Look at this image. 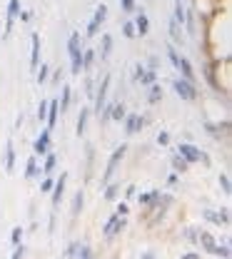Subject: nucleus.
<instances>
[{"label": "nucleus", "instance_id": "f257e3e1", "mask_svg": "<svg viewBox=\"0 0 232 259\" xmlns=\"http://www.w3.org/2000/svg\"><path fill=\"white\" fill-rule=\"evenodd\" d=\"M67 58H70V75H80L83 72V48H85V37L80 35V32H70L67 35Z\"/></svg>", "mask_w": 232, "mask_h": 259}, {"label": "nucleus", "instance_id": "f03ea898", "mask_svg": "<svg viewBox=\"0 0 232 259\" xmlns=\"http://www.w3.org/2000/svg\"><path fill=\"white\" fill-rule=\"evenodd\" d=\"M128 142H123V145H118L112 152H110V157H107V162H105V172H102V177H100V185L105 187L112 177H115V172L120 169V164H123V160L128 157Z\"/></svg>", "mask_w": 232, "mask_h": 259}, {"label": "nucleus", "instance_id": "7ed1b4c3", "mask_svg": "<svg viewBox=\"0 0 232 259\" xmlns=\"http://www.w3.org/2000/svg\"><path fill=\"white\" fill-rule=\"evenodd\" d=\"M182 160L187 162V164H205V167H210L212 164V160H210V155L205 152V150H200L198 145H192V142H180L177 145V150H175Z\"/></svg>", "mask_w": 232, "mask_h": 259}, {"label": "nucleus", "instance_id": "20e7f679", "mask_svg": "<svg viewBox=\"0 0 232 259\" xmlns=\"http://www.w3.org/2000/svg\"><path fill=\"white\" fill-rule=\"evenodd\" d=\"M110 82H112V75H110V72H105V75H102V80H100L98 85H95V95H93V107H90V112H93L95 117H98L100 112H102V107H105V102H107Z\"/></svg>", "mask_w": 232, "mask_h": 259}, {"label": "nucleus", "instance_id": "39448f33", "mask_svg": "<svg viewBox=\"0 0 232 259\" xmlns=\"http://www.w3.org/2000/svg\"><path fill=\"white\" fill-rule=\"evenodd\" d=\"M172 90H175V95L180 97L182 102H195L200 97L198 82H190V80H185V77H175V80H172Z\"/></svg>", "mask_w": 232, "mask_h": 259}, {"label": "nucleus", "instance_id": "423d86ee", "mask_svg": "<svg viewBox=\"0 0 232 259\" xmlns=\"http://www.w3.org/2000/svg\"><path fill=\"white\" fill-rule=\"evenodd\" d=\"M125 229H128V217H120V214L112 212V214L105 220V225H102V237H105L107 242H112V239L120 237Z\"/></svg>", "mask_w": 232, "mask_h": 259}, {"label": "nucleus", "instance_id": "0eeeda50", "mask_svg": "<svg viewBox=\"0 0 232 259\" xmlns=\"http://www.w3.org/2000/svg\"><path fill=\"white\" fill-rule=\"evenodd\" d=\"M20 10H23V3H20V0H8V8H5V30H3V42H8V40H10L13 28H15V23H18Z\"/></svg>", "mask_w": 232, "mask_h": 259}, {"label": "nucleus", "instance_id": "6e6552de", "mask_svg": "<svg viewBox=\"0 0 232 259\" xmlns=\"http://www.w3.org/2000/svg\"><path fill=\"white\" fill-rule=\"evenodd\" d=\"M50 150H53V130L43 127L40 135L35 137V142H33V155L35 157H45Z\"/></svg>", "mask_w": 232, "mask_h": 259}, {"label": "nucleus", "instance_id": "1a4fd4ad", "mask_svg": "<svg viewBox=\"0 0 232 259\" xmlns=\"http://www.w3.org/2000/svg\"><path fill=\"white\" fill-rule=\"evenodd\" d=\"M147 122H150V117H147V115H140V112H128V115H125V120H123L125 135H128V137H133V135H137L140 130L147 125Z\"/></svg>", "mask_w": 232, "mask_h": 259}, {"label": "nucleus", "instance_id": "9d476101", "mask_svg": "<svg viewBox=\"0 0 232 259\" xmlns=\"http://www.w3.org/2000/svg\"><path fill=\"white\" fill-rule=\"evenodd\" d=\"M65 185H67V172H60V177H55V185L50 190V207H53V212L60 207V202L65 197Z\"/></svg>", "mask_w": 232, "mask_h": 259}, {"label": "nucleus", "instance_id": "9b49d317", "mask_svg": "<svg viewBox=\"0 0 232 259\" xmlns=\"http://www.w3.org/2000/svg\"><path fill=\"white\" fill-rule=\"evenodd\" d=\"M205 130H207V135L212 137V140H227V135H230V122L225 120L222 125L220 122H210V120H205Z\"/></svg>", "mask_w": 232, "mask_h": 259}, {"label": "nucleus", "instance_id": "f8f14e48", "mask_svg": "<svg viewBox=\"0 0 232 259\" xmlns=\"http://www.w3.org/2000/svg\"><path fill=\"white\" fill-rule=\"evenodd\" d=\"M95 55H98L100 63H107L110 55H112V35L110 32H102L100 35V45L95 48Z\"/></svg>", "mask_w": 232, "mask_h": 259}, {"label": "nucleus", "instance_id": "ddd939ff", "mask_svg": "<svg viewBox=\"0 0 232 259\" xmlns=\"http://www.w3.org/2000/svg\"><path fill=\"white\" fill-rule=\"evenodd\" d=\"M133 25H135V32H137V37H145L147 32H150V18H147V13L142 10V8H137L133 13Z\"/></svg>", "mask_w": 232, "mask_h": 259}, {"label": "nucleus", "instance_id": "4468645a", "mask_svg": "<svg viewBox=\"0 0 232 259\" xmlns=\"http://www.w3.org/2000/svg\"><path fill=\"white\" fill-rule=\"evenodd\" d=\"M217 244H220V242L212 237V232H205V229H202V232L198 234V244H195V247H200L205 254H215Z\"/></svg>", "mask_w": 232, "mask_h": 259}, {"label": "nucleus", "instance_id": "2eb2a0df", "mask_svg": "<svg viewBox=\"0 0 232 259\" xmlns=\"http://www.w3.org/2000/svg\"><path fill=\"white\" fill-rule=\"evenodd\" d=\"M40 50H43V40H40V35L33 32L30 35V72L35 75V70H37V65H40Z\"/></svg>", "mask_w": 232, "mask_h": 259}, {"label": "nucleus", "instance_id": "dca6fc26", "mask_svg": "<svg viewBox=\"0 0 232 259\" xmlns=\"http://www.w3.org/2000/svg\"><path fill=\"white\" fill-rule=\"evenodd\" d=\"M160 187H152V190H147V192H137L135 194V199H137V204L142 207V209H147V207H152L155 202H158V197H160Z\"/></svg>", "mask_w": 232, "mask_h": 259}, {"label": "nucleus", "instance_id": "f3484780", "mask_svg": "<svg viewBox=\"0 0 232 259\" xmlns=\"http://www.w3.org/2000/svg\"><path fill=\"white\" fill-rule=\"evenodd\" d=\"M167 35H170V42H172L175 48H182V45H185V32H182V28H180L172 18L167 20Z\"/></svg>", "mask_w": 232, "mask_h": 259}, {"label": "nucleus", "instance_id": "a211bd4d", "mask_svg": "<svg viewBox=\"0 0 232 259\" xmlns=\"http://www.w3.org/2000/svg\"><path fill=\"white\" fill-rule=\"evenodd\" d=\"M15 157H18V152H15V142H13V137H8V142H5V162H3L8 175L15 172Z\"/></svg>", "mask_w": 232, "mask_h": 259}, {"label": "nucleus", "instance_id": "6ab92c4d", "mask_svg": "<svg viewBox=\"0 0 232 259\" xmlns=\"http://www.w3.org/2000/svg\"><path fill=\"white\" fill-rule=\"evenodd\" d=\"M90 117H93L90 107H88V105H85V107H80V112H78V120H75V135H78V137H83V135H85Z\"/></svg>", "mask_w": 232, "mask_h": 259}, {"label": "nucleus", "instance_id": "aec40b11", "mask_svg": "<svg viewBox=\"0 0 232 259\" xmlns=\"http://www.w3.org/2000/svg\"><path fill=\"white\" fill-rule=\"evenodd\" d=\"M177 72H180V77H185V80H190V82H198L195 67H192V63H190V58H185V55H180V63H177Z\"/></svg>", "mask_w": 232, "mask_h": 259}, {"label": "nucleus", "instance_id": "412c9836", "mask_svg": "<svg viewBox=\"0 0 232 259\" xmlns=\"http://www.w3.org/2000/svg\"><path fill=\"white\" fill-rule=\"evenodd\" d=\"M58 117H60V105H58V100H48L45 127H48V130H55V125H58Z\"/></svg>", "mask_w": 232, "mask_h": 259}, {"label": "nucleus", "instance_id": "4be33fe9", "mask_svg": "<svg viewBox=\"0 0 232 259\" xmlns=\"http://www.w3.org/2000/svg\"><path fill=\"white\" fill-rule=\"evenodd\" d=\"M40 175H55V169H58V155L50 150L45 157H40Z\"/></svg>", "mask_w": 232, "mask_h": 259}, {"label": "nucleus", "instance_id": "5701e85b", "mask_svg": "<svg viewBox=\"0 0 232 259\" xmlns=\"http://www.w3.org/2000/svg\"><path fill=\"white\" fill-rule=\"evenodd\" d=\"M23 177H25V180H35V177L40 180V177H43V175H40V157H35V155H30V157H28Z\"/></svg>", "mask_w": 232, "mask_h": 259}, {"label": "nucleus", "instance_id": "b1692460", "mask_svg": "<svg viewBox=\"0 0 232 259\" xmlns=\"http://www.w3.org/2000/svg\"><path fill=\"white\" fill-rule=\"evenodd\" d=\"M83 207H85V190H78L75 197H72V209H70V217L78 220L83 214Z\"/></svg>", "mask_w": 232, "mask_h": 259}, {"label": "nucleus", "instance_id": "393cba45", "mask_svg": "<svg viewBox=\"0 0 232 259\" xmlns=\"http://www.w3.org/2000/svg\"><path fill=\"white\" fill-rule=\"evenodd\" d=\"M120 190H123V187H120V182H112V180H110V182L105 185L102 199H105V202H118V199H120Z\"/></svg>", "mask_w": 232, "mask_h": 259}, {"label": "nucleus", "instance_id": "a878e982", "mask_svg": "<svg viewBox=\"0 0 232 259\" xmlns=\"http://www.w3.org/2000/svg\"><path fill=\"white\" fill-rule=\"evenodd\" d=\"M98 63V55H95V48H83V72H90Z\"/></svg>", "mask_w": 232, "mask_h": 259}, {"label": "nucleus", "instance_id": "bb28decb", "mask_svg": "<svg viewBox=\"0 0 232 259\" xmlns=\"http://www.w3.org/2000/svg\"><path fill=\"white\" fill-rule=\"evenodd\" d=\"M70 102H72V88H70V85H63V88H60V97H58V105H60V115L70 110Z\"/></svg>", "mask_w": 232, "mask_h": 259}, {"label": "nucleus", "instance_id": "cd10ccee", "mask_svg": "<svg viewBox=\"0 0 232 259\" xmlns=\"http://www.w3.org/2000/svg\"><path fill=\"white\" fill-rule=\"evenodd\" d=\"M163 97H165V93H163L160 82H152V85L147 88V105H160Z\"/></svg>", "mask_w": 232, "mask_h": 259}, {"label": "nucleus", "instance_id": "c85d7f7f", "mask_svg": "<svg viewBox=\"0 0 232 259\" xmlns=\"http://www.w3.org/2000/svg\"><path fill=\"white\" fill-rule=\"evenodd\" d=\"M170 167H172V172H177V175H185V172L190 169V164L182 160L177 152H172V155H170Z\"/></svg>", "mask_w": 232, "mask_h": 259}, {"label": "nucleus", "instance_id": "c756f323", "mask_svg": "<svg viewBox=\"0 0 232 259\" xmlns=\"http://www.w3.org/2000/svg\"><path fill=\"white\" fill-rule=\"evenodd\" d=\"M125 115H128V107H125V102H112V107H110V120H115V122H123V120H125Z\"/></svg>", "mask_w": 232, "mask_h": 259}, {"label": "nucleus", "instance_id": "7c9ffc66", "mask_svg": "<svg viewBox=\"0 0 232 259\" xmlns=\"http://www.w3.org/2000/svg\"><path fill=\"white\" fill-rule=\"evenodd\" d=\"M90 20H93L98 28L105 25V20H107V5H105V3H100L98 8H95V13H93V18H90Z\"/></svg>", "mask_w": 232, "mask_h": 259}, {"label": "nucleus", "instance_id": "2f4dec72", "mask_svg": "<svg viewBox=\"0 0 232 259\" xmlns=\"http://www.w3.org/2000/svg\"><path fill=\"white\" fill-rule=\"evenodd\" d=\"M48 77H50V65L40 63L37 65V70H35V82H37V85H45V82H48Z\"/></svg>", "mask_w": 232, "mask_h": 259}, {"label": "nucleus", "instance_id": "473e14b6", "mask_svg": "<svg viewBox=\"0 0 232 259\" xmlns=\"http://www.w3.org/2000/svg\"><path fill=\"white\" fill-rule=\"evenodd\" d=\"M217 185H220V190H222L225 197L232 194V182H230V175H227V172H220V175H217Z\"/></svg>", "mask_w": 232, "mask_h": 259}, {"label": "nucleus", "instance_id": "72a5a7b5", "mask_svg": "<svg viewBox=\"0 0 232 259\" xmlns=\"http://www.w3.org/2000/svg\"><path fill=\"white\" fill-rule=\"evenodd\" d=\"M172 20H175L180 28H185V3H175V8H172Z\"/></svg>", "mask_w": 232, "mask_h": 259}, {"label": "nucleus", "instance_id": "f704fd0d", "mask_svg": "<svg viewBox=\"0 0 232 259\" xmlns=\"http://www.w3.org/2000/svg\"><path fill=\"white\" fill-rule=\"evenodd\" d=\"M165 53H167V60H170V65L177 70V63H180V50H177L172 42H167V45H165Z\"/></svg>", "mask_w": 232, "mask_h": 259}, {"label": "nucleus", "instance_id": "c9c22d12", "mask_svg": "<svg viewBox=\"0 0 232 259\" xmlns=\"http://www.w3.org/2000/svg\"><path fill=\"white\" fill-rule=\"evenodd\" d=\"M202 220H205V222H210V225H215V227L222 225V220H220V212H217V209H202Z\"/></svg>", "mask_w": 232, "mask_h": 259}, {"label": "nucleus", "instance_id": "e433bc0d", "mask_svg": "<svg viewBox=\"0 0 232 259\" xmlns=\"http://www.w3.org/2000/svg\"><path fill=\"white\" fill-rule=\"evenodd\" d=\"M53 185H55V175H43L40 177V194H50Z\"/></svg>", "mask_w": 232, "mask_h": 259}, {"label": "nucleus", "instance_id": "4c0bfd02", "mask_svg": "<svg viewBox=\"0 0 232 259\" xmlns=\"http://www.w3.org/2000/svg\"><path fill=\"white\" fill-rule=\"evenodd\" d=\"M152 82H158V72L155 70H145V75L140 77V88H150Z\"/></svg>", "mask_w": 232, "mask_h": 259}, {"label": "nucleus", "instance_id": "58836bf2", "mask_svg": "<svg viewBox=\"0 0 232 259\" xmlns=\"http://www.w3.org/2000/svg\"><path fill=\"white\" fill-rule=\"evenodd\" d=\"M45 115H48V100H40L37 102V110H35V117L40 125H45Z\"/></svg>", "mask_w": 232, "mask_h": 259}, {"label": "nucleus", "instance_id": "ea45409f", "mask_svg": "<svg viewBox=\"0 0 232 259\" xmlns=\"http://www.w3.org/2000/svg\"><path fill=\"white\" fill-rule=\"evenodd\" d=\"M198 234H200L198 227H185V229H182V237H185L190 244H198Z\"/></svg>", "mask_w": 232, "mask_h": 259}, {"label": "nucleus", "instance_id": "a19ab883", "mask_svg": "<svg viewBox=\"0 0 232 259\" xmlns=\"http://www.w3.org/2000/svg\"><path fill=\"white\" fill-rule=\"evenodd\" d=\"M23 237H25V229H23V227H13V232H10V244H13V247L20 244Z\"/></svg>", "mask_w": 232, "mask_h": 259}, {"label": "nucleus", "instance_id": "79ce46f5", "mask_svg": "<svg viewBox=\"0 0 232 259\" xmlns=\"http://www.w3.org/2000/svg\"><path fill=\"white\" fill-rule=\"evenodd\" d=\"M72 259H95V252L88 247V244H80V249H78V254Z\"/></svg>", "mask_w": 232, "mask_h": 259}, {"label": "nucleus", "instance_id": "37998d69", "mask_svg": "<svg viewBox=\"0 0 232 259\" xmlns=\"http://www.w3.org/2000/svg\"><path fill=\"white\" fill-rule=\"evenodd\" d=\"M120 10L125 15H133L135 10H137V0H120Z\"/></svg>", "mask_w": 232, "mask_h": 259}, {"label": "nucleus", "instance_id": "c03bdc74", "mask_svg": "<svg viewBox=\"0 0 232 259\" xmlns=\"http://www.w3.org/2000/svg\"><path fill=\"white\" fill-rule=\"evenodd\" d=\"M120 30H123V35H125L128 40H135V37H137V32H135V25H133V20H125Z\"/></svg>", "mask_w": 232, "mask_h": 259}, {"label": "nucleus", "instance_id": "a18cd8bd", "mask_svg": "<svg viewBox=\"0 0 232 259\" xmlns=\"http://www.w3.org/2000/svg\"><path fill=\"white\" fill-rule=\"evenodd\" d=\"M115 214H120V217H128V214H130V204H128V199L115 204Z\"/></svg>", "mask_w": 232, "mask_h": 259}, {"label": "nucleus", "instance_id": "49530a36", "mask_svg": "<svg viewBox=\"0 0 232 259\" xmlns=\"http://www.w3.org/2000/svg\"><path fill=\"white\" fill-rule=\"evenodd\" d=\"M78 249H80V242H70V244L65 247V254H63V257H65V259H72L75 254H78Z\"/></svg>", "mask_w": 232, "mask_h": 259}, {"label": "nucleus", "instance_id": "de8ad7c7", "mask_svg": "<svg viewBox=\"0 0 232 259\" xmlns=\"http://www.w3.org/2000/svg\"><path fill=\"white\" fill-rule=\"evenodd\" d=\"M95 85H98V82H95L93 77L85 80V97H88V100H93V95H95Z\"/></svg>", "mask_w": 232, "mask_h": 259}, {"label": "nucleus", "instance_id": "09e8293b", "mask_svg": "<svg viewBox=\"0 0 232 259\" xmlns=\"http://www.w3.org/2000/svg\"><path fill=\"white\" fill-rule=\"evenodd\" d=\"M155 142H158L160 147H167V145H170V132H167V130H160V132H158V140H155Z\"/></svg>", "mask_w": 232, "mask_h": 259}, {"label": "nucleus", "instance_id": "8fccbe9b", "mask_svg": "<svg viewBox=\"0 0 232 259\" xmlns=\"http://www.w3.org/2000/svg\"><path fill=\"white\" fill-rule=\"evenodd\" d=\"M217 212H220V220H222V227H230V207L225 204V207H220Z\"/></svg>", "mask_w": 232, "mask_h": 259}, {"label": "nucleus", "instance_id": "3c124183", "mask_svg": "<svg viewBox=\"0 0 232 259\" xmlns=\"http://www.w3.org/2000/svg\"><path fill=\"white\" fill-rule=\"evenodd\" d=\"M25 257V244L20 242V244H15L13 247V254H10V259H23Z\"/></svg>", "mask_w": 232, "mask_h": 259}, {"label": "nucleus", "instance_id": "603ef678", "mask_svg": "<svg viewBox=\"0 0 232 259\" xmlns=\"http://www.w3.org/2000/svg\"><path fill=\"white\" fill-rule=\"evenodd\" d=\"M145 70H147V67H145L142 63H137V65H135V67H133V80H135V82H140V77L145 75Z\"/></svg>", "mask_w": 232, "mask_h": 259}, {"label": "nucleus", "instance_id": "864d4df0", "mask_svg": "<svg viewBox=\"0 0 232 259\" xmlns=\"http://www.w3.org/2000/svg\"><path fill=\"white\" fill-rule=\"evenodd\" d=\"M50 75H53V82H58V85H60V80H63V67H55V70H50Z\"/></svg>", "mask_w": 232, "mask_h": 259}, {"label": "nucleus", "instance_id": "5fc2aeb1", "mask_svg": "<svg viewBox=\"0 0 232 259\" xmlns=\"http://www.w3.org/2000/svg\"><path fill=\"white\" fill-rule=\"evenodd\" d=\"M135 194H137V185H128L125 187V199H135Z\"/></svg>", "mask_w": 232, "mask_h": 259}, {"label": "nucleus", "instance_id": "6e6d98bb", "mask_svg": "<svg viewBox=\"0 0 232 259\" xmlns=\"http://www.w3.org/2000/svg\"><path fill=\"white\" fill-rule=\"evenodd\" d=\"M177 182H180V175H177V172H172V175H170V177H167V187H177Z\"/></svg>", "mask_w": 232, "mask_h": 259}, {"label": "nucleus", "instance_id": "4d7b16f0", "mask_svg": "<svg viewBox=\"0 0 232 259\" xmlns=\"http://www.w3.org/2000/svg\"><path fill=\"white\" fill-rule=\"evenodd\" d=\"M30 18H33V13H30V10H20V15H18V20H20V23H30Z\"/></svg>", "mask_w": 232, "mask_h": 259}, {"label": "nucleus", "instance_id": "13d9d810", "mask_svg": "<svg viewBox=\"0 0 232 259\" xmlns=\"http://www.w3.org/2000/svg\"><path fill=\"white\" fill-rule=\"evenodd\" d=\"M158 67H160V60H158V58L152 55V58L147 60V70H155V72H158Z\"/></svg>", "mask_w": 232, "mask_h": 259}, {"label": "nucleus", "instance_id": "bf43d9fd", "mask_svg": "<svg viewBox=\"0 0 232 259\" xmlns=\"http://www.w3.org/2000/svg\"><path fill=\"white\" fill-rule=\"evenodd\" d=\"M180 259H202L200 252H185V254H180Z\"/></svg>", "mask_w": 232, "mask_h": 259}, {"label": "nucleus", "instance_id": "052dcab7", "mask_svg": "<svg viewBox=\"0 0 232 259\" xmlns=\"http://www.w3.org/2000/svg\"><path fill=\"white\" fill-rule=\"evenodd\" d=\"M23 122H25V112L20 110V112H18V120H15V127L20 130V127H23Z\"/></svg>", "mask_w": 232, "mask_h": 259}, {"label": "nucleus", "instance_id": "680f3d73", "mask_svg": "<svg viewBox=\"0 0 232 259\" xmlns=\"http://www.w3.org/2000/svg\"><path fill=\"white\" fill-rule=\"evenodd\" d=\"M140 259H158V254H155L152 249H147V252H142V254H140Z\"/></svg>", "mask_w": 232, "mask_h": 259}, {"label": "nucleus", "instance_id": "e2e57ef3", "mask_svg": "<svg viewBox=\"0 0 232 259\" xmlns=\"http://www.w3.org/2000/svg\"><path fill=\"white\" fill-rule=\"evenodd\" d=\"M175 3H185V0H175Z\"/></svg>", "mask_w": 232, "mask_h": 259}, {"label": "nucleus", "instance_id": "0e129e2a", "mask_svg": "<svg viewBox=\"0 0 232 259\" xmlns=\"http://www.w3.org/2000/svg\"><path fill=\"white\" fill-rule=\"evenodd\" d=\"M217 259H225V257H217Z\"/></svg>", "mask_w": 232, "mask_h": 259}]
</instances>
